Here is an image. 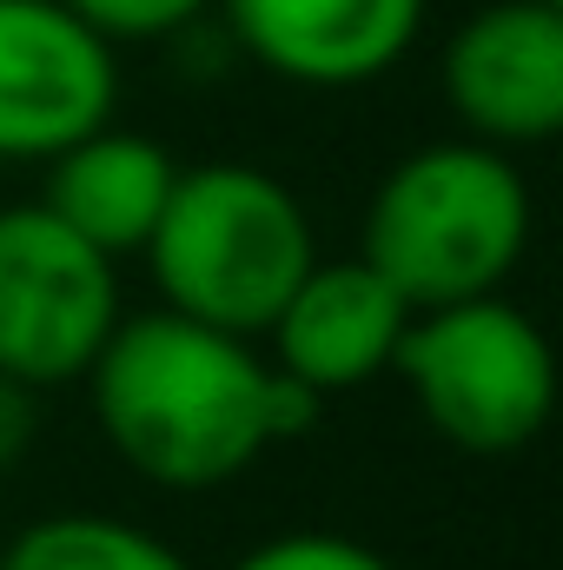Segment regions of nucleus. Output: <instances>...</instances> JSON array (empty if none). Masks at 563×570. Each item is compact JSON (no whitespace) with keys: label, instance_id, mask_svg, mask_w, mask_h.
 <instances>
[{"label":"nucleus","instance_id":"f257e3e1","mask_svg":"<svg viewBox=\"0 0 563 570\" xmlns=\"http://www.w3.org/2000/svg\"><path fill=\"white\" fill-rule=\"evenodd\" d=\"M87 399L113 458L159 491H219L246 478L273 444L305 438L325 405L285 379L259 338L166 305L113 325L87 365Z\"/></svg>","mask_w":563,"mask_h":570},{"label":"nucleus","instance_id":"f03ea898","mask_svg":"<svg viewBox=\"0 0 563 570\" xmlns=\"http://www.w3.org/2000/svg\"><path fill=\"white\" fill-rule=\"evenodd\" d=\"M531 226L537 206L524 166L504 146L457 134L405 153L378 179L365 206L358 259L398 285L412 312H431V305L504 292L531 253Z\"/></svg>","mask_w":563,"mask_h":570},{"label":"nucleus","instance_id":"7ed1b4c3","mask_svg":"<svg viewBox=\"0 0 563 570\" xmlns=\"http://www.w3.org/2000/svg\"><path fill=\"white\" fill-rule=\"evenodd\" d=\"M166 312L266 338L292 285L318 266V226L279 173L246 159L179 166L172 199L146 239Z\"/></svg>","mask_w":563,"mask_h":570},{"label":"nucleus","instance_id":"20e7f679","mask_svg":"<svg viewBox=\"0 0 563 570\" xmlns=\"http://www.w3.org/2000/svg\"><path fill=\"white\" fill-rule=\"evenodd\" d=\"M392 372L418 399L424 425L477 458L524 451L557 412V352L504 292L412 312Z\"/></svg>","mask_w":563,"mask_h":570},{"label":"nucleus","instance_id":"39448f33","mask_svg":"<svg viewBox=\"0 0 563 570\" xmlns=\"http://www.w3.org/2000/svg\"><path fill=\"white\" fill-rule=\"evenodd\" d=\"M120 318H127L120 259L87 246L40 199L0 206V372L7 379L33 392L80 385Z\"/></svg>","mask_w":563,"mask_h":570},{"label":"nucleus","instance_id":"423d86ee","mask_svg":"<svg viewBox=\"0 0 563 570\" xmlns=\"http://www.w3.org/2000/svg\"><path fill=\"white\" fill-rule=\"evenodd\" d=\"M120 107V47L60 0H0V166H47Z\"/></svg>","mask_w":563,"mask_h":570},{"label":"nucleus","instance_id":"0eeeda50","mask_svg":"<svg viewBox=\"0 0 563 570\" xmlns=\"http://www.w3.org/2000/svg\"><path fill=\"white\" fill-rule=\"evenodd\" d=\"M444 107L464 140L544 146L563 127V7L557 0H484L457 20L437 60Z\"/></svg>","mask_w":563,"mask_h":570},{"label":"nucleus","instance_id":"6e6552de","mask_svg":"<svg viewBox=\"0 0 563 570\" xmlns=\"http://www.w3.org/2000/svg\"><path fill=\"white\" fill-rule=\"evenodd\" d=\"M424 13L431 0H213L239 60L312 94L385 80L418 47Z\"/></svg>","mask_w":563,"mask_h":570},{"label":"nucleus","instance_id":"1a4fd4ad","mask_svg":"<svg viewBox=\"0 0 563 570\" xmlns=\"http://www.w3.org/2000/svg\"><path fill=\"white\" fill-rule=\"evenodd\" d=\"M405 325H412V305L378 266L318 253V266L292 285L279 318L266 325V345H273L266 358L312 399H338L392 372Z\"/></svg>","mask_w":563,"mask_h":570},{"label":"nucleus","instance_id":"9d476101","mask_svg":"<svg viewBox=\"0 0 563 570\" xmlns=\"http://www.w3.org/2000/svg\"><path fill=\"white\" fill-rule=\"evenodd\" d=\"M172 179H179V159L152 134L107 120L87 140H73L67 153L47 159L40 206L53 219H67L107 259H134V253H146V239H152V226L172 199Z\"/></svg>","mask_w":563,"mask_h":570},{"label":"nucleus","instance_id":"9b49d317","mask_svg":"<svg viewBox=\"0 0 563 570\" xmlns=\"http://www.w3.org/2000/svg\"><path fill=\"white\" fill-rule=\"evenodd\" d=\"M0 570H192L166 538L113 511H53L0 544Z\"/></svg>","mask_w":563,"mask_h":570},{"label":"nucleus","instance_id":"f8f14e48","mask_svg":"<svg viewBox=\"0 0 563 570\" xmlns=\"http://www.w3.org/2000/svg\"><path fill=\"white\" fill-rule=\"evenodd\" d=\"M60 7H73V13H80L100 40H113V47L172 40V33H186L192 20L213 13V0H60Z\"/></svg>","mask_w":563,"mask_h":570},{"label":"nucleus","instance_id":"ddd939ff","mask_svg":"<svg viewBox=\"0 0 563 570\" xmlns=\"http://www.w3.org/2000/svg\"><path fill=\"white\" fill-rule=\"evenodd\" d=\"M226 570H398V564L378 558L358 538H338V531H285V538L253 544L246 558H233Z\"/></svg>","mask_w":563,"mask_h":570},{"label":"nucleus","instance_id":"4468645a","mask_svg":"<svg viewBox=\"0 0 563 570\" xmlns=\"http://www.w3.org/2000/svg\"><path fill=\"white\" fill-rule=\"evenodd\" d=\"M33 444H40V392L0 372V478H13Z\"/></svg>","mask_w":563,"mask_h":570},{"label":"nucleus","instance_id":"2eb2a0df","mask_svg":"<svg viewBox=\"0 0 563 570\" xmlns=\"http://www.w3.org/2000/svg\"><path fill=\"white\" fill-rule=\"evenodd\" d=\"M557 7H563V0H557Z\"/></svg>","mask_w":563,"mask_h":570}]
</instances>
